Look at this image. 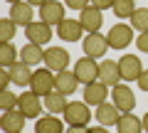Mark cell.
Instances as JSON below:
<instances>
[{
  "label": "cell",
  "mask_w": 148,
  "mask_h": 133,
  "mask_svg": "<svg viewBox=\"0 0 148 133\" xmlns=\"http://www.w3.org/2000/svg\"><path fill=\"white\" fill-rule=\"evenodd\" d=\"M57 89V74H54L52 69H47V67H42V69H35L32 72V79H30V91H35V94H40L45 99L47 94H52V91Z\"/></svg>",
  "instance_id": "cell-1"
},
{
  "label": "cell",
  "mask_w": 148,
  "mask_h": 133,
  "mask_svg": "<svg viewBox=\"0 0 148 133\" xmlns=\"http://www.w3.org/2000/svg\"><path fill=\"white\" fill-rule=\"evenodd\" d=\"M62 116L67 121V126H86L89 118H91V111H89V104L86 101H69Z\"/></svg>",
  "instance_id": "cell-2"
},
{
  "label": "cell",
  "mask_w": 148,
  "mask_h": 133,
  "mask_svg": "<svg viewBox=\"0 0 148 133\" xmlns=\"http://www.w3.org/2000/svg\"><path fill=\"white\" fill-rule=\"evenodd\" d=\"M17 108L25 113L27 118H40V111L45 108V99L35 91H25L17 96Z\"/></svg>",
  "instance_id": "cell-3"
},
{
  "label": "cell",
  "mask_w": 148,
  "mask_h": 133,
  "mask_svg": "<svg viewBox=\"0 0 148 133\" xmlns=\"http://www.w3.org/2000/svg\"><path fill=\"white\" fill-rule=\"evenodd\" d=\"M119 72H121V81H138L143 74V64L136 54H123L119 59Z\"/></svg>",
  "instance_id": "cell-4"
},
{
  "label": "cell",
  "mask_w": 148,
  "mask_h": 133,
  "mask_svg": "<svg viewBox=\"0 0 148 133\" xmlns=\"http://www.w3.org/2000/svg\"><path fill=\"white\" fill-rule=\"evenodd\" d=\"M106 40H109V47L111 49H123V47H128V44L133 42V27L119 22L116 27H111V30H109Z\"/></svg>",
  "instance_id": "cell-5"
},
{
  "label": "cell",
  "mask_w": 148,
  "mask_h": 133,
  "mask_svg": "<svg viewBox=\"0 0 148 133\" xmlns=\"http://www.w3.org/2000/svg\"><path fill=\"white\" fill-rule=\"evenodd\" d=\"M64 12H67V5L57 3V0H47V3L40 8V20L47 22L49 27H57L62 20H67V17H64Z\"/></svg>",
  "instance_id": "cell-6"
},
{
  "label": "cell",
  "mask_w": 148,
  "mask_h": 133,
  "mask_svg": "<svg viewBox=\"0 0 148 133\" xmlns=\"http://www.w3.org/2000/svg\"><path fill=\"white\" fill-rule=\"evenodd\" d=\"M106 49H111V47H109V40H106L101 32H89L84 37V54L86 57L99 59V57L106 54Z\"/></svg>",
  "instance_id": "cell-7"
},
{
  "label": "cell",
  "mask_w": 148,
  "mask_h": 133,
  "mask_svg": "<svg viewBox=\"0 0 148 133\" xmlns=\"http://www.w3.org/2000/svg\"><path fill=\"white\" fill-rule=\"evenodd\" d=\"M74 74H77L79 84L86 86V84H91V81L99 79V64L91 57H84V59H79V62L74 64Z\"/></svg>",
  "instance_id": "cell-8"
},
{
  "label": "cell",
  "mask_w": 148,
  "mask_h": 133,
  "mask_svg": "<svg viewBox=\"0 0 148 133\" xmlns=\"http://www.w3.org/2000/svg\"><path fill=\"white\" fill-rule=\"evenodd\" d=\"M111 99H114V104L121 108V113L133 111V106H136V94H133V89L126 86V84H116V86H114Z\"/></svg>",
  "instance_id": "cell-9"
},
{
  "label": "cell",
  "mask_w": 148,
  "mask_h": 133,
  "mask_svg": "<svg viewBox=\"0 0 148 133\" xmlns=\"http://www.w3.org/2000/svg\"><path fill=\"white\" fill-rule=\"evenodd\" d=\"M45 67L52 69L54 74L62 72V69H67V67H69V52L64 47H49V49H45Z\"/></svg>",
  "instance_id": "cell-10"
},
{
  "label": "cell",
  "mask_w": 148,
  "mask_h": 133,
  "mask_svg": "<svg viewBox=\"0 0 148 133\" xmlns=\"http://www.w3.org/2000/svg\"><path fill=\"white\" fill-rule=\"evenodd\" d=\"M25 35H27V40H30L32 44H47L49 40H52V27L47 25V22H30V25L25 27Z\"/></svg>",
  "instance_id": "cell-11"
},
{
  "label": "cell",
  "mask_w": 148,
  "mask_h": 133,
  "mask_svg": "<svg viewBox=\"0 0 148 133\" xmlns=\"http://www.w3.org/2000/svg\"><path fill=\"white\" fill-rule=\"evenodd\" d=\"M82 32H84V27H82L79 20H62L57 25V35L62 42H79L82 40Z\"/></svg>",
  "instance_id": "cell-12"
},
{
  "label": "cell",
  "mask_w": 148,
  "mask_h": 133,
  "mask_svg": "<svg viewBox=\"0 0 148 133\" xmlns=\"http://www.w3.org/2000/svg\"><path fill=\"white\" fill-rule=\"evenodd\" d=\"M10 20L20 27H27L30 22H35V8L30 3H25V0L15 3V5H10Z\"/></svg>",
  "instance_id": "cell-13"
},
{
  "label": "cell",
  "mask_w": 148,
  "mask_h": 133,
  "mask_svg": "<svg viewBox=\"0 0 148 133\" xmlns=\"http://www.w3.org/2000/svg\"><path fill=\"white\" fill-rule=\"evenodd\" d=\"M79 22L82 27H84L86 32H99V27L104 25V10H99V8H84V10L79 12Z\"/></svg>",
  "instance_id": "cell-14"
},
{
  "label": "cell",
  "mask_w": 148,
  "mask_h": 133,
  "mask_svg": "<svg viewBox=\"0 0 148 133\" xmlns=\"http://www.w3.org/2000/svg\"><path fill=\"white\" fill-rule=\"evenodd\" d=\"M106 96H109V86H106L104 81H99V79L84 86V101L89 104V106H99V104H104Z\"/></svg>",
  "instance_id": "cell-15"
},
{
  "label": "cell",
  "mask_w": 148,
  "mask_h": 133,
  "mask_svg": "<svg viewBox=\"0 0 148 133\" xmlns=\"http://www.w3.org/2000/svg\"><path fill=\"white\" fill-rule=\"evenodd\" d=\"M25 121H27L25 113H22L20 108H12V111H5V113H3L0 126H3V131H8V133H22Z\"/></svg>",
  "instance_id": "cell-16"
},
{
  "label": "cell",
  "mask_w": 148,
  "mask_h": 133,
  "mask_svg": "<svg viewBox=\"0 0 148 133\" xmlns=\"http://www.w3.org/2000/svg\"><path fill=\"white\" fill-rule=\"evenodd\" d=\"M119 118H121V108L116 106V104H99L96 106V121H99V126H116Z\"/></svg>",
  "instance_id": "cell-17"
},
{
  "label": "cell",
  "mask_w": 148,
  "mask_h": 133,
  "mask_svg": "<svg viewBox=\"0 0 148 133\" xmlns=\"http://www.w3.org/2000/svg\"><path fill=\"white\" fill-rule=\"evenodd\" d=\"M77 86H79V79H77L74 69H62V72H57V91H59V94L69 96V94L77 91Z\"/></svg>",
  "instance_id": "cell-18"
},
{
  "label": "cell",
  "mask_w": 148,
  "mask_h": 133,
  "mask_svg": "<svg viewBox=\"0 0 148 133\" xmlns=\"http://www.w3.org/2000/svg\"><path fill=\"white\" fill-rule=\"evenodd\" d=\"M119 79H121L119 62H111V59H106V62L99 64V81H104L106 86H116Z\"/></svg>",
  "instance_id": "cell-19"
},
{
  "label": "cell",
  "mask_w": 148,
  "mask_h": 133,
  "mask_svg": "<svg viewBox=\"0 0 148 133\" xmlns=\"http://www.w3.org/2000/svg\"><path fill=\"white\" fill-rule=\"evenodd\" d=\"M8 72H10V79L15 86H30L35 69H30V64H25V62H15L12 67H8Z\"/></svg>",
  "instance_id": "cell-20"
},
{
  "label": "cell",
  "mask_w": 148,
  "mask_h": 133,
  "mask_svg": "<svg viewBox=\"0 0 148 133\" xmlns=\"http://www.w3.org/2000/svg\"><path fill=\"white\" fill-rule=\"evenodd\" d=\"M116 128H119V133H143V118L133 116V111L121 113Z\"/></svg>",
  "instance_id": "cell-21"
},
{
  "label": "cell",
  "mask_w": 148,
  "mask_h": 133,
  "mask_svg": "<svg viewBox=\"0 0 148 133\" xmlns=\"http://www.w3.org/2000/svg\"><path fill=\"white\" fill-rule=\"evenodd\" d=\"M20 62L30 64V67H37L40 62H45V49L40 47V44H32V42H27L25 47L20 49Z\"/></svg>",
  "instance_id": "cell-22"
},
{
  "label": "cell",
  "mask_w": 148,
  "mask_h": 133,
  "mask_svg": "<svg viewBox=\"0 0 148 133\" xmlns=\"http://www.w3.org/2000/svg\"><path fill=\"white\" fill-rule=\"evenodd\" d=\"M35 133H64V123L57 116H40L35 123Z\"/></svg>",
  "instance_id": "cell-23"
},
{
  "label": "cell",
  "mask_w": 148,
  "mask_h": 133,
  "mask_svg": "<svg viewBox=\"0 0 148 133\" xmlns=\"http://www.w3.org/2000/svg\"><path fill=\"white\" fill-rule=\"evenodd\" d=\"M67 96L64 94H59L57 89L52 91V94H47L45 96V108H47L52 116H59V113H64V108H67Z\"/></svg>",
  "instance_id": "cell-24"
},
{
  "label": "cell",
  "mask_w": 148,
  "mask_h": 133,
  "mask_svg": "<svg viewBox=\"0 0 148 133\" xmlns=\"http://www.w3.org/2000/svg\"><path fill=\"white\" fill-rule=\"evenodd\" d=\"M111 10H114V15H116V17H128V20H131V15L138 10V8H136L133 0H116Z\"/></svg>",
  "instance_id": "cell-25"
},
{
  "label": "cell",
  "mask_w": 148,
  "mask_h": 133,
  "mask_svg": "<svg viewBox=\"0 0 148 133\" xmlns=\"http://www.w3.org/2000/svg\"><path fill=\"white\" fill-rule=\"evenodd\" d=\"M131 27L138 30V35L141 32H148V8H138L131 15Z\"/></svg>",
  "instance_id": "cell-26"
},
{
  "label": "cell",
  "mask_w": 148,
  "mask_h": 133,
  "mask_svg": "<svg viewBox=\"0 0 148 133\" xmlns=\"http://www.w3.org/2000/svg\"><path fill=\"white\" fill-rule=\"evenodd\" d=\"M15 62H17V49L10 42L0 44V67H12Z\"/></svg>",
  "instance_id": "cell-27"
},
{
  "label": "cell",
  "mask_w": 148,
  "mask_h": 133,
  "mask_svg": "<svg viewBox=\"0 0 148 133\" xmlns=\"http://www.w3.org/2000/svg\"><path fill=\"white\" fill-rule=\"evenodd\" d=\"M15 27L17 25L10 20V17H3V20H0V44H8L12 37H15Z\"/></svg>",
  "instance_id": "cell-28"
},
{
  "label": "cell",
  "mask_w": 148,
  "mask_h": 133,
  "mask_svg": "<svg viewBox=\"0 0 148 133\" xmlns=\"http://www.w3.org/2000/svg\"><path fill=\"white\" fill-rule=\"evenodd\" d=\"M0 106H3V111H12V108H17V96L12 94L10 89H5L3 94H0Z\"/></svg>",
  "instance_id": "cell-29"
},
{
  "label": "cell",
  "mask_w": 148,
  "mask_h": 133,
  "mask_svg": "<svg viewBox=\"0 0 148 133\" xmlns=\"http://www.w3.org/2000/svg\"><path fill=\"white\" fill-rule=\"evenodd\" d=\"M64 5L69 8V10H84V8H89V0H64Z\"/></svg>",
  "instance_id": "cell-30"
},
{
  "label": "cell",
  "mask_w": 148,
  "mask_h": 133,
  "mask_svg": "<svg viewBox=\"0 0 148 133\" xmlns=\"http://www.w3.org/2000/svg\"><path fill=\"white\" fill-rule=\"evenodd\" d=\"M8 84H12L10 72H8V67H0V86H3V91L8 89Z\"/></svg>",
  "instance_id": "cell-31"
},
{
  "label": "cell",
  "mask_w": 148,
  "mask_h": 133,
  "mask_svg": "<svg viewBox=\"0 0 148 133\" xmlns=\"http://www.w3.org/2000/svg\"><path fill=\"white\" fill-rule=\"evenodd\" d=\"M116 0H89L91 8H99V10H106V8H114Z\"/></svg>",
  "instance_id": "cell-32"
},
{
  "label": "cell",
  "mask_w": 148,
  "mask_h": 133,
  "mask_svg": "<svg viewBox=\"0 0 148 133\" xmlns=\"http://www.w3.org/2000/svg\"><path fill=\"white\" fill-rule=\"evenodd\" d=\"M138 49L141 52H148V32H141L138 35Z\"/></svg>",
  "instance_id": "cell-33"
},
{
  "label": "cell",
  "mask_w": 148,
  "mask_h": 133,
  "mask_svg": "<svg viewBox=\"0 0 148 133\" xmlns=\"http://www.w3.org/2000/svg\"><path fill=\"white\" fill-rule=\"evenodd\" d=\"M138 89L148 91V69H143V74L138 76Z\"/></svg>",
  "instance_id": "cell-34"
},
{
  "label": "cell",
  "mask_w": 148,
  "mask_h": 133,
  "mask_svg": "<svg viewBox=\"0 0 148 133\" xmlns=\"http://www.w3.org/2000/svg\"><path fill=\"white\" fill-rule=\"evenodd\" d=\"M67 133H89V128L86 126H69Z\"/></svg>",
  "instance_id": "cell-35"
},
{
  "label": "cell",
  "mask_w": 148,
  "mask_h": 133,
  "mask_svg": "<svg viewBox=\"0 0 148 133\" xmlns=\"http://www.w3.org/2000/svg\"><path fill=\"white\" fill-rule=\"evenodd\" d=\"M25 3H30L32 8H42L45 3H47V0H25Z\"/></svg>",
  "instance_id": "cell-36"
},
{
  "label": "cell",
  "mask_w": 148,
  "mask_h": 133,
  "mask_svg": "<svg viewBox=\"0 0 148 133\" xmlns=\"http://www.w3.org/2000/svg\"><path fill=\"white\" fill-rule=\"evenodd\" d=\"M89 133H109V131H106V126H94L89 128Z\"/></svg>",
  "instance_id": "cell-37"
},
{
  "label": "cell",
  "mask_w": 148,
  "mask_h": 133,
  "mask_svg": "<svg viewBox=\"0 0 148 133\" xmlns=\"http://www.w3.org/2000/svg\"><path fill=\"white\" fill-rule=\"evenodd\" d=\"M143 131H148V113L143 116Z\"/></svg>",
  "instance_id": "cell-38"
},
{
  "label": "cell",
  "mask_w": 148,
  "mask_h": 133,
  "mask_svg": "<svg viewBox=\"0 0 148 133\" xmlns=\"http://www.w3.org/2000/svg\"><path fill=\"white\" fill-rule=\"evenodd\" d=\"M5 3H10V5H15V3H22V0H5Z\"/></svg>",
  "instance_id": "cell-39"
}]
</instances>
